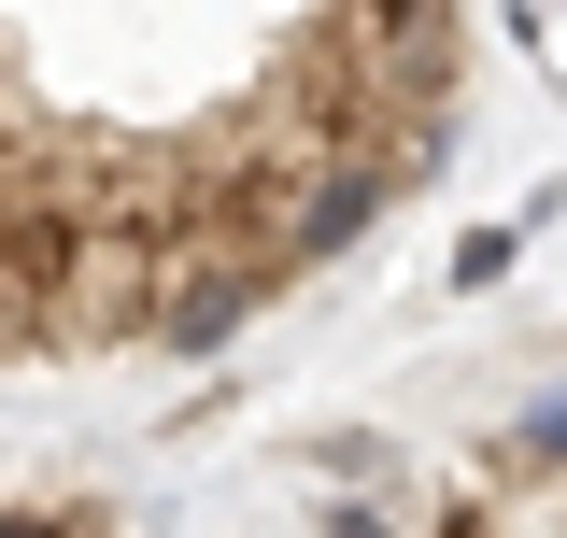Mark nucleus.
<instances>
[{"mask_svg": "<svg viewBox=\"0 0 567 538\" xmlns=\"http://www.w3.org/2000/svg\"><path fill=\"white\" fill-rule=\"evenodd\" d=\"M0 354H58V312H43L29 283H0Z\"/></svg>", "mask_w": 567, "mask_h": 538, "instance_id": "f257e3e1", "label": "nucleus"}, {"mask_svg": "<svg viewBox=\"0 0 567 538\" xmlns=\"http://www.w3.org/2000/svg\"><path fill=\"white\" fill-rule=\"evenodd\" d=\"M327 538H398V525H383V510H327Z\"/></svg>", "mask_w": 567, "mask_h": 538, "instance_id": "f03ea898", "label": "nucleus"}, {"mask_svg": "<svg viewBox=\"0 0 567 538\" xmlns=\"http://www.w3.org/2000/svg\"><path fill=\"white\" fill-rule=\"evenodd\" d=\"M0 538H85V525H58V510H14V525H0Z\"/></svg>", "mask_w": 567, "mask_h": 538, "instance_id": "7ed1b4c3", "label": "nucleus"}]
</instances>
